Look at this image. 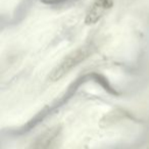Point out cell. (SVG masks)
Returning <instances> with one entry per match:
<instances>
[{"instance_id": "2", "label": "cell", "mask_w": 149, "mask_h": 149, "mask_svg": "<svg viewBox=\"0 0 149 149\" xmlns=\"http://www.w3.org/2000/svg\"><path fill=\"white\" fill-rule=\"evenodd\" d=\"M113 0H95L86 15L85 22L88 25H94L99 22L105 13L111 8Z\"/></svg>"}, {"instance_id": "1", "label": "cell", "mask_w": 149, "mask_h": 149, "mask_svg": "<svg viewBox=\"0 0 149 149\" xmlns=\"http://www.w3.org/2000/svg\"><path fill=\"white\" fill-rule=\"evenodd\" d=\"M94 51H95V46L93 45V43L85 44V45L77 48L74 51L65 56L63 60L52 70L51 74L49 76V79L53 82L61 79L70 70L78 66L88 57H90L94 53Z\"/></svg>"}]
</instances>
